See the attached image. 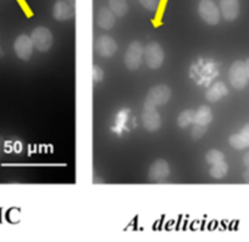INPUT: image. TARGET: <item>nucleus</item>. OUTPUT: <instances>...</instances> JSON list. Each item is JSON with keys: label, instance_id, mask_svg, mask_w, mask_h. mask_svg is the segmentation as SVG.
Returning <instances> with one entry per match:
<instances>
[{"label": "nucleus", "instance_id": "nucleus-6", "mask_svg": "<svg viewBox=\"0 0 249 242\" xmlns=\"http://www.w3.org/2000/svg\"><path fill=\"white\" fill-rule=\"evenodd\" d=\"M170 97H171V89L165 84H158L148 92L145 101L157 107L166 104Z\"/></svg>", "mask_w": 249, "mask_h": 242}, {"label": "nucleus", "instance_id": "nucleus-28", "mask_svg": "<svg viewBox=\"0 0 249 242\" xmlns=\"http://www.w3.org/2000/svg\"><path fill=\"white\" fill-rule=\"evenodd\" d=\"M66 1H68V3L70 4V5L72 6V8H75V0H66Z\"/></svg>", "mask_w": 249, "mask_h": 242}, {"label": "nucleus", "instance_id": "nucleus-15", "mask_svg": "<svg viewBox=\"0 0 249 242\" xmlns=\"http://www.w3.org/2000/svg\"><path fill=\"white\" fill-rule=\"evenodd\" d=\"M213 121V112L209 106H200L199 109L196 111L195 114V123L203 124V126H208L210 122Z\"/></svg>", "mask_w": 249, "mask_h": 242}, {"label": "nucleus", "instance_id": "nucleus-21", "mask_svg": "<svg viewBox=\"0 0 249 242\" xmlns=\"http://www.w3.org/2000/svg\"><path fill=\"white\" fill-rule=\"evenodd\" d=\"M207 129H208L207 126L195 123V126H193L192 128V131H191V135H192V138L195 139V140H198V139H200L205 133H207Z\"/></svg>", "mask_w": 249, "mask_h": 242}, {"label": "nucleus", "instance_id": "nucleus-13", "mask_svg": "<svg viewBox=\"0 0 249 242\" xmlns=\"http://www.w3.org/2000/svg\"><path fill=\"white\" fill-rule=\"evenodd\" d=\"M115 15L110 11V9L102 8L98 13L97 16V23L100 28L103 30H111L115 26Z\"/></svg>", "mask_w": 249, "mask_h": 242}, {"label": "nucleus", "instance_id": "nucleus-3", "mask_svg": "<svg viewBox=\"0 0 249 242\" xmlns=\"http://www.w3.org/2000/svg\"><path fill=\"white\" fill-rule=\"evenodd\" d=\"M198 13H199L202 20L208 25L215 26L220 22L221 14L212 0H202L198 5Z\"/></svg>", "mask_w": 249, "mask_h": 242}, {"label": "nucleus", "instance_id": "nucleus-19", "mask_svg": "<svg viewBox=\"0 0 249 242\" xmlns=\"http://www.w3.org/2000/svg\"><path fill=\"white\" fill-rule=\"evenodd\" d=\"M227 172H229V166H227V163L225 162V161H222V162H219V163L213 164V167L210 168L209 173L213 178L221 179L226 176Z\"/></svg>", "mask_w": 249, "mask_h": 242}, {"label": "nucleus", "instance_id": "nucleus-10", "mask_svg": "<svg viewBox=\"0 0 249 242\" xmlns=\"http://www.w3.org/2000/svg\"><path fill=\"white\" fill-rule=\"evenodd\" d=\"M14 49H15L16 55H18L21 60L27 61L33 51V43L32 40H31V37H28V35L26 34H21L20 37H18V39L15 40Z\"/></svg>", "mask_w": 249, "mask_h": 242}, {"label": "nucleus", "instance_id": "nucleus-2", "mask_svg": "<svg viewBox=\"0 0 249 242\" xmlns=\"http://www.w3.org/2000/svg\"><path fill=\"white\" fill-rule=\"evenodd\" d=\"M143 55H144L145 64L152 69L159 68L164 62V50H162L161 45L158 44V43H149L144 48Z\"/></svg>", "mask_w": 249, "mask_h": 242}, {"label": "nucleus", "instance_id": "nucleus-24", "mask_svg": "<svg viewBox=\"0 0 249 242\" xmlns=\"http://www.w3.org/2000/svg\"><path fill=\"white\" fill-rule=\"evenodd\" d=\"M242 133H243L244 135L249 139V123L246 124V126L243 127V129H242Z\"/></svg>", "mask_w": 249, "mask_h": 242}, {"label": "nucleus", "instance_id": "nucleus-16", "mask_svg": "<svg viewBox=\"0 0 249 242\" xmlns=\"http://www.w3.org/2000/svg\"><path fill=\"white\" fill-rule=\"evenodd\" d=\"M109 9L116 17H122L128 11L127 1L126 0H109Z\"/></svg>", "mask_w": 249, "mask_h": 242}, {"label": "nucleus", "instance_id": "nucleus-26", "mask_svg": "<svg viewBox=\"0 0 249 242\" xmlns=\"http://www.w3.org/2000/svg\"><path fill=\"white\" fill-rule=\"evenodd\" d=\"M243 163L246 164V166L249 168V152L244 155V157H243Z\"/></svg>", "mask_w": 249, "mask_h": 242}, {"label": "nucleus", "instance_id": "nucleus-9", "mask_svg": "<svg viewBox=\"0 0 249 242\" xmlns=\"http://www.w3.org/2000/svg\"><path fill=\"white\" fill-rule=\"evenodd\" d=\"M95 51L103 57H111L117 51V44L109 35H100L95 42Z\"/></svg>", "mask_w": 249, "mask_h": 242}, {"label": "nucleus", "instance_id": "nucleus-14", "mask_svg": "<svg viewBox=\"0 0 249 242\" xmlns=\"http://www.w3.org/2000/svg\"><path fill=\"white\" fill-rule=\"evenodd\" d=\"M227 93H229V90H227V87L225 85V83L217 82L208 90L207 94H205V97L208 99V101L215 102L221 99L222 97L227 95Z\"/></svg>", "mask_w": 249, "mask_h": 242}, {"label": "nucleus", "instance_id": "nucleus-25", "mask_svg": "<svg viewBox=\"0 0 249 242\" xmlns=\"http://www.w3.org/2000/svg\"><path fill=\"white\" fill-rule=\"evenodd\" d=\"M244 67H246L247 78H248V81H249V59H247V61L244 62Z\"/></svg>", "mask_w": 249, "mask_h": 242}, {"label": "nucleus", "instance_id": "nucleus-20", "mask_svg": "<svg viewBox=\"0 0 249 242\" xmlns=\"http://www.w3.org/2000/svg\"><path fill=\"white\" fill-rule=\"evenodd\" d=\"M205 160L209 164H216L219 162H222L225 161V155L219 150H209L205 155Z\"/></svg>", "mask_w": 249, "mask_h": 242}, {"label": "nucleus", "instance_id": "nucleus-5", "mask_svg": "<svg viewBox=\"0 0 249 242\" xmlns=\"http://www.w3.org/2000/svg\"><path fill=\"white\" fill-rule=\"evenodd\" d=\"M229 79L234 89L241 90L246 87L247 83H248V78H247L244 62L236 61L232 64L229 71Z\"/></svg>", "mask_w": 249, "mask_h": 242}, {"label": "nucleus", "instance_id": "nucleus-23", "mask_svg": "<svg viewBox=\"0 0 249 242\" xmlns=\"http://www.w3.org/2000/svg\"><path fill=\"white\" fill-rule=\"evenodd\" d=\"M103 77H104V72H103V69L100 68L99 66H93V81L94 82H100L103 79Z\"/></svg>", "mask_w": 249, "mask_h": 242}, {"label": "nucleus", "instance_id": "nucleus-18", "mask_svg": "<svg viewBox=\"0 0 249 242\" xmlns=\"http://www.w3.org/2000/svg\"><path fill=\"white\" fill-rule=\"evenodd\" d=\"M195 114L196 111H193V110H186V111L181 112L178 118H177L178 127L187 128V127H190L192 123H195Z\"/></svg>", "mask_w": 249, "mask_h": 242}, {"label": "nucleus", "instance_id": "nucleus-17", "mask_svg": "<svg viewBox=\"0 0 249 242\" xmlns=\"http://www.w3.org/2000/svg\"><path fill=\"white\" fill-rule=\"evenodd\" d=\"M230 145L232 146L236 150H243V148L249 147V139L244 135L243 133H238V134H233V135L230 136L229 139Z\"/></svg>", "mask_w": 249, "mask_h": 242}, {"label": "nucleus", "instance_id": "nucleus-8", "mask_svg": "<svg viewBox=\"0 0 249 242\" xmlns=\"http://www.w3.org/2000/svg\"><path fill=\"white\" fill-rule=\"evenodd\" d=\"M149 179L155 183H161L169 177L170 166L165 160H157L149 168Z\"/></svg>", "mask_w": 249, "mask_h": 242}, {"label": "nucleus", "instance_id": "nucleus-1", "mask_svg": "<svg viewBox=\"0 0 249 242\" xmlns=\"http://www.w3.org/2000/svg\"><path fill=\"white\" fill-rule=\"evenodd\" d=\"M31 40L33 43V48L40 52H47L53 45V34L47 27H37L32 31Z\"/></svg>", "mask_w": 249, "mask_h": 242}, {"label": "nucleus", "instance_id": "nucleus-27", "mask_svg": "<svg viewBox=\"0 0 249 242\" xmlns=\"http://www.w3.org/2000/svg\"><path fill=\"white\" fill-rule=\"evenodd\" d=\"M243 179H244V181H246V183H249V168H248V171H247L246 173H244Z\"/></svg>", "mask_w": 249, "mask_h": 242}, {"label": "nucleus", "instance_id": "nucleus-12", "mask_svg": "<svg viewBox=\"0 0 249 242\" xmlns=\"http://www.w3.org/2000/svg\"><path fill=\"white\" fill-rule=\"evenodd\" d=\"M220 14L226 21H234L239 15V0H220Z\"/></svg>", "mask_w": 249, "mask_h": 242}, {"label": "nucleus", "instance_id": "nucleus-11", "mask_svg": "<svg viewBox=\"0 0 249 242\" xmlns=\"http://www.w3.org/2000/svg\"><path fill=\"white\" fill-rule=\"evenodd\" d=\"M75 16V8L66 0H56L53 8V17L56 21H68Z\"/></svg>", "mask_w": 249, "mask_h": 242}, {"label": "nucleus", "instance_id": "nucleus-4", "mask_svg": "<svg viewBox=\"0 0 249 242\" xmlns=\"http://www.w3.org/2000/svg\"><path fill=\"white\" fill-rule=\"evenodd\" d=\"M143 51H144V48L140 42H132L130 47L127 48L126 54H124V65L130 71L138 69V67L141 66L143 59Z\"/></svg>", "mask_w": 249, "mask_h": 242}, {"label": "nucleus", "instance_id": "nucleus-7", "mask_svg": "<svg viewBox=\"0 0 249 242\" xmlns=\"http://www.w3.org/2000/svg\"><path fill=\"white\" fill-rule=\"evenodd\" d=\"M157 107L152 104L144 102V112H143V126L148 131H157L161 127V118H160L159 112L157 111Z\"/></svg>", "mask_w": 249, "mask_h": 242}, {"label": "nucleus", "instance_id": "nucleus-22", "mask_svg": "<svg viewBox=\"0 0 249 242\" xmlns=\"http://www.w3.org/2000/svg\"><path fill=\"white\" fill-rule=\"evenodd\" d=\"M141 5L149 11H157L159 9L160 0H140Z\"/></svg>", "mask_w": 249, "mask_h": 242}]
</instances>
